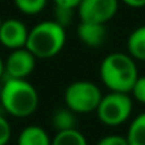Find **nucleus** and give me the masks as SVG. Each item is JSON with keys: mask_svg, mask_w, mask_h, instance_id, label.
<instances>
[{"mask_svg": "<svg viewBox=\"0 0 145 145\" xmlns=\"http://www.w3.org/2000/svg\"><path fill=\"white\" fill-rule=\"evenodd\" d=\"M138 76L137 63L128 53H110L100 64V78L110 91L131 93Z\"/></svg>", "mask_w": 145, "mask_h": 145, "instance_id": "1", "label": "nucleus"}, {"mask_svg": "<svg viewBox=\"0 0 145 145\" xmlns=\"http://www.w3.org/2000/svg\"><path fill=\"white\" fill-rule=\"evenodd\" d=\"M0 104L5 111L16 118H26L39 107V93L26 78H6L2 84Z\"/></svg>", "mask_w": 145, "mask_h": 145, "instance_id": "2", "label": "nucleus"}, {"mask_svg": "<svg viewBox=\"0 0 145 145\" xmlns=\"http://www.w3.org/2000/svg\"><path fill=\"white\" fill-rule=\"evenodd\" d=\"M67 41L65 27L56 20H43L29 31L26 47L40 60H48L61 53Z\"/></svg>", "mask_w": 145, "mask_h": 145, "instance_id": "3", "label": "nucleus"}, {"mask_svg": "<svg viewBox=\"0 0 145 145\" xmlns=\"http://www.w3.org/2000/svg\"><path fill=\"white\" fill-rule=\"evenodd\" d=\"M132 97L129 93L110 91L103 95L95 112L98 120L107 127H118L128 121L132 114Z\"/></svg>", "mask_w": 145, "mask_h": 145, "instance_id": "4", "label": "nucleus"}, {"mask_svg": "<svg viewBox=\"0 0 145 145\" xmlns=\"http://www.w3.org/2000/svg\"><path fill=\"white\" fill-rule=\"evenodd\" d=\"M103 98L100 87L91 81L78 80L71 83L64 91L65 107L72 110L76 114L94 112Z\"/></svg>", "mask_w": 145, "mask_h": 145, "instance_id": "5", "label": "nucleus"}, {"mask_svg": "<svg viewBox=\"0 0 145 145\" xmlns=\"http://www.w3.org/2000/svg\"><path fill=\"white\" fill-rule=\"evenodd\" d=\"M120 7V0H81L77 6L80 22L107 24L114 19Z\"/></svg>", "mask_w": 145, "mask_h": 145, "instance_id": "6", "label": "nucleus"}, {"mask_svg": "<svg viewBox=\"0 0 145 145\" xmlns=\"http://www.w3.org/2000/svg\"><path fill=\"white\" fill-rule=\"evenodd\" d=\"M36 56L27 48L12 50L5 61V76L9 78H27L36 68Z\"/></svg>", "mask_w": 145, "mask_h": 145, "instance_id": "7", "label": "nucleus"}, {"mask_svg": "<svg viewBox=\"0 0 145 145\" xmlns=\"http://www.w3.org/2000/svg\"><path fill=\"white\" fill-rule=\"evenodd\" d=\"M27 26L19 19H7L3 20L0 27V43L9 50H16L26 47L29 39Z\"/></svg>", "mask_w": 145, "mask_h": 145, "instance_id": "8", "label": "nucleus"}, {"mask_svg": "<svg viewBox=\"0 0 145 145\" xmlns=\"http://www.w3.org/2000/svg\"><path fill=\"white\" fill-rule=\"evenodd\" d=\"M77 36L84 46L90 48H98L105 43L107 29H105V24L80 22L77 27Z\"/></svg>", "mask_w": 145, "mask_h": 145, "instance_id": "9", "label": "nucleus"}, {"mask_svg": "<svg viewBox=\"0 0 145 145\" xmlns=\"http://www.w3.org/2000/svg\"><path fill=\"white\" fill-rule=\"evenodd\" d=\"M17 145H51V138L41 127L29 125L20 132Z\"/></svg>", "mask_w": 145, "mask_h": 145, "instance_id": "10", "label": "nucleus"}, {"mask_svg": "<svg viewBox=\"0 0 145 145\" xmlns=\"http://www.w3.org/2000/svg\"><path fill=\"white\" fill-rule=\"evenodd\" d=\"M127 50L135 61H145V24L131 31L127 40Z\"/></svg>", "mask_w": 145, "mask_h": 145, "instance_id": "11", "label": "nucleus"}, {"mask_svg": "<svg viewBox=\"0 0 145 145\" xmlns=\"http://www.w3.org/2000/svg\"><path fill=\"white\" fill-rule=\"evenodd\" d=\"M51 125L57 132L77 128V114L68 107L58 108L51 115Z\"/></svg>", "mask_w": 145, "mask_h": 145, "instance_id": "12", "label": "nucleus"}, {"mask_svg": "<svg viewBox=\"0 0 145 145\" xmlns=\"http://www.w3.org/2000/svg\"><path fill=\"white\" fill-rule=\"evenodd\" d=\"M129 145H145V112L138 114L129 124L127 132Z\"/></svg>", "mask_w": 145, "mask_h": 145, "instance_id": "13", "label": "nucleus"}, {"mask_svg": "<svg viewBox=\"0 0 145 145\" xmlns=\"http://www.w3.org/2000/svg\"><path fill=\"white\" fill-rule=\"evenodd\" d=\"M51 145H88L83 132L77 128L58 131L51 139Z\"/></svg>", "mask_w": 145, "mask_h": 145, "instance_id": "14", "label": "nucleus"}, {"mask_svg": "<svg viewBox=\"0 0 145 145\" xmlns=\"http://www.w3.org/2000/svg\"><path fill=\"white\" fill-rule=\"evenodd\" d=\"M13 2L23 14L36 16L46 9L48 0H13Z\"/></svg>", "mask_w": 145, "mask_h": 145, "instance_id": "15", "label": "nucleus"}, {"mask_svg": "<svg viewBox=\"0 0 145 145\" xmlns=\"http://www.w3.org/2000/svg\"><path fill=\"white\" fill-rule=\"evenodd\" d=\"M74 16H76V9L65 6H56L54 9V20L63 27H68L74 20Z\"/></svg>", "mask_w": 145, "mask_h": 145, "instance_id": "16", "label": "nucleus"}, {"mask_svg": "<svg viewBox=\"0 0 145 145\" xmlns=\"http://www.w3.org/2000/svg\"><path fill=\"white\" fill-rule=\"evenodd\" d=\"M134 100L141 103V104H145V76H138L131 93Z\"/></svg>", "mask_w": 145, "mask_h": 145, "instance_id": "17", "label": "nucleus"}, {"mask_svg": "<svg viewBox=\"0 0 145 145\" xmlns=\"http://www.w3.org/2000/svg\"><path fill=\"white\" fill-rule=\"evenodd\" d=\"M12 138V125L6 117L0 114V145H7Z\"/></svg>", "mask_w": 145, "mask_h": 145, "instance_id": "18", "label": "nucleus"}, {"mask_svg": "<svg viewBox=\"0 0 145 145\" xmlns=\"http://www.w3.org/2000/svg\"><path fill=\"white\" fill-rule=\"evenodd\" d=\"M97 145H128V141H127V137H121V135L112 134V135L103 137L97 142Z\"/></svg>", "mask_w": 145, "mask_h": 145, "instance_id": "19", "label": "nucleus"}, {"mask_svg": "<svg viewBox=\"0 0 145 145\" xmlns=\"http://www.w3.org/2000/svg\"><path fill=\"white\" fill-rule=\"evenodd\" d=\"M80 2L81 0H54L56 6H65V7H71V9H77Z\"/></svg>", "mask_w": 145, "mask_h": 145, "instance_id": "20", "label": "nucleus"}, {"mask_svg": "<svg viewBox=\"0 0 145 145\" xmlns=\"http://www.w3.org/2000/svg\"><path fill=\"white\" fill-rule=\"evenodd\" d=\"M120 2H122L128 7H134V9L145 7V0H120Z\"/></svg>", "mask_w": 145, "mask_h": 145, "instance_id": "21", "label": "nucleus"}, {"mask_svg": "<svg viewBox=\"0 0 145 145\" xmlns=\"http://www.w3.org/2000/svg\"><path fill=\"white\" fill-rule=\"evenodd\" d=\"M5 76V61L2 60V57H0V78H2Z\"/></svg>", "mask_w": 145, "mask_h": 145, "instance_id": "22", "label": "nucleus"}, {"mask_svg": "<svg viewBox=\"0 0 145 145\" xmlns=\"http://www.w3.org/2000/svg\"><path fill=\"white\" fill-rule=\"evenodd\" d=\"M2 23H3V20H2V17H0V27H2Z\"/></svg>", "mask_w": 145, "mask_h": 145, "instance_id": "23", "label": "nucleus"}, {"mask_svg": "<svg viewBox=\"0 0 145 145\" xmlns=\"http://www.w3.org/2000/svg\"><path fill=\"white\" fill-rule=\"evenodd\" d=\"M0 93H2V86H0Z\"/></svg>", "mask_w": 145, "mask_h": 145, "instance_id": "24", "label": "nucleus"}, {"mask_svg": "<svg viewBox=\"0 0 145 145\" xmlns=\"http://www.w3.org/2000/svg\"><path fill=\"white\" fill-rule=\"evenodd\" d=\"M128 145H129V144H128Z\"/></svg>", "mask_w": 145, "mask_h": 145, "instance_id": "25", "label": "nucleus"}]
</instances>
